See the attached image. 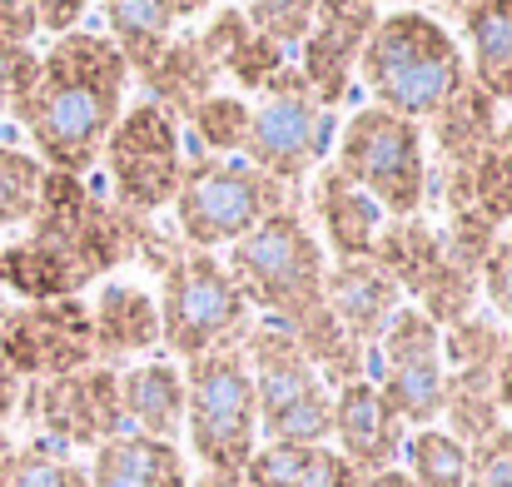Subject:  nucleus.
<instances>
[{"instance_id": "f257e3e1", "label": "nucleus", "mask_w": 512, "mask_h": 487, "mask_svg": "<svg viewBox=\"0 0 512 487\" xmlns=\"http://www.w3.org/2000/svg\"><path fill=\"white\" fill-rule=\"evenodd\" d=\"M130 65L125 55L90 30L55 35L40 55L35 85L15 100V120L30 130L40 160L60 174H85L100 160L115 120L125 115Z\"/></svg>"}, {"instance_id": "f03ea898", "label": "nucleus", "mask_w": 512, "mask_h": 487, "mask_svg": "<svg viewBox=\"0 0 512 487\" xmlns=\"http://www.w3.org/2000/svg\"><path fill=\"white\" fill-rule=\"evenodd\" d=\"M358 75H363L378 110L413 120V125L433 120L468 85V65H463L458 40L428 10L378 15L368 40H363Z\"/></svg>"}, {"instance_id": "7ed1b4c3", "label": "nucleus", "mask_w": 512, "mask_h": 487, "mask_svg": "<svg viewBox=\"0 0 512 487\" xmlns=\"http://www.w3.org/2000/svg\"><path fill=\"white\" fill-rule=\"evenodd\" d=\"M229 279L239 284L244 304L264 319L284 324L289 333L314 324L324 304V249L299 209H279L264 224H254L239 244H229Z\"/></svg>"}, {"instance_id": "20e7f679", "label": "nucleus", "mask_w": 512, "mask_h": 487, "mask_svg": "<svg viewBox=\"0 0 512 487\" xmlns=\"http://www.w3.org/2000/svg\"><path fill=\"white\" fill-rule=\"evenodd\" d=\"M244 363L254 383L259 433L269 443H329L334 433V388L304 358L299 338L264 319L244 333Z\"/></svg>"}, {"instance_id": "39448f33", "label": "nucleus", "mask_w": 512, "mask_h": 487, "mask_svg": "<svg viewBox=\"0 0 512 487\" xmlns=\"http://www.w3.org/2000/svg\"><path fill=\"white\" fill-rule=\"evenodd\" d=\"M184 433L204 473H244L259 448V408L244 343L184 363Z\"/></svg>"}, {"instance_id": "423d86ee", "label": "nucleus", "mask_w": 512, "mask_h": 487, "mask_svg": "<svg viewBox=\"0 0 512 487\" xmlns=\"http://www.w3.org/2000/svg\"><path fill=\"white\" fill-rule=\"evenodd\" d=\"M334 169L348 174L388 219H413L428 204V145L423 125L363 105L334 135Z\"/></svg>"}, {"instance_id": "0eeeda50", "label": "nucleus", "mask_w": 512, "mask_h": 487, "mask_svg": "<svg viewBox=\"0 0 512 487\" xmlns=\"http://www.w3.org/2000/svg\"><path fill=\"white\" fill-rule=\"evenodd\" d=\"M294 194L299 189L244 160H194L184 164V179L174 189V229L189 239V249L214 254L224 244H239L269 214L294 209Z\"/></svg>"}, {"instance_id": "6e6552de", "label": "nucleus", "mask_w": 512, "mask_h": 487, "mask_svg": "<svg viewBox=\"0 0 512 487\" xmlns=\"http://www.w3.org/2000/svg\"><path fill=\"white\" fill-rule=\"evenodd\" d=\"M160 348L170 358H204L214 348H234L249 333V304L229 269L204 249H179L160 274Z\"/></svg>"}, {"instance_id": "1a4fd4ad", "label": "nucleus", "mask_w": 512, "mask_h": 487, "mask_svg": "<svg viewBox=\"0 0 512 487\" xmlns=\"http://www.w3.org/2000/svg\"><path fill=\"white\" fill-rule=\"evenodd\" d=\"M383 403L403 418V428H433L443 418L448 368H443V328L428 324L413 304H403L388 328L368 343V373H363Z\"/></svg>"}, {"instance_id": "9d476101", "label": "nucleus", "mask_w": 512, "mask_h": 487, "mask_svg": "<svg viewBox=\"0 0 512 487\" xmlns=\"http://www.w3.org/2000/svg\"><path fill=\"white\" fill-rule=\"evenodd\" d=\"M105 169H110V189H115V209L150 219L155 209L174 204V189L184 179V155H179V125L150 100H135L110 140H105Z\"/></svg>"}, {"instance_id": "9b49d317", "label": "nucleus", "mask_w": 512, "mask_h": 487, "mask_svg": "<svg viewBox=\"0 0 512 487\" xmlns=\"http://www.w3.org/2000/svg\"><path fill=\"white\" fill-rule=\"evenodd\" d=\"M20 408L35 428V443H50L60 453L70 448H100L115 433H125L120 413V368L90 363L60 378H35L20 393Z\"/></svg>"}, {"instance_id": "f8f14e48", "label": "nucleus", "mask_w": 512, "mask_h": 487, "mask_svg": "<svg viewBox=\"0 0 512 487\" xmlns=\"http://www.w3.org/2000/svg\"><path fill=\"white\" fill-rule=\"evenodd\" d=\"M329 150H334V115L309 90L264 95V105L249 110L244 155L269 179H279L289 189H304V179L324 164Z\"/></svg>"}, {"instance_id": "ddd939ff", "label": "nucleus", "mask_w": 512, "mask_h": 487, "mask_svg": "<svg viewBox=\"0 0 512 487\" xmlns=\"http://www.w3.org/2000/svg\"><path fill=\"white\" fill-rule=\"evenodd\" d=\"M0 358L15 378H60L95 363V328L85 299L20 304L0 319Z\"/></svg>"}, {"instance_id": "4468645a", "label": "nucleus", "mask_w": 512, "mask_h": 487, "mask_svg": "<svg viewBox=\"0 0 512 487\" xmlns=\"http://www.w3.org/2000/svg\"><path fill=\"white\" fill-rule=\"evenodd\" d=\"M373 20H378V5H368V0H319L314 25L299 40V60L294 65H299L309 95L324 110L343 105L348 80H353V65L363 55V40H368Z\"/></svg>"}, {"instance_id": "2eb2a0df", "label": "nucleus", "mask_w": 512, "mask_h": 487, "mask_svg": "<svg viewBox=\"0 0 512 487\" xmlns=\"http://www.w3.org/2000/svg\"><path fill=\"white\" fill-rule=\"evenodd\" d=\"M339 443V458L358 473H383V468H398L403 458V443H408V428L403 418L383 403V393L368 383V378H353L334 388V433Z\"/></svg>"}, {"instance_id": "dca6fc26", "label": "nucleus", "mask_w": 512, "mask_h": 487, "mask_svg": "<svg viewBox=\"0 0 512 487\" xmlns=\"http://www.w3.org/2000/svg\"><path fill=\"white\" fill-rule=\"evenodd\" d=\"M324 304L343 324V333L368 348L388 328V319L403 309V289L373 259H348L324 274Z\"/></svg>"}, {"instance_id": "f3484780", "label": "nucleus", "mask_w": 512, "mask_h": 487, "mask_svg": "<svg viewBox=\"0 0 512 487\" xmlns=\"http://www.w3.org/2000/svg\"><path fill=\"white\" fill-rule=\"evenodd\" d=\"M433 150H438V160H443V174H428V184H463L468 174H473V164L478 155L493 145V135H498V105L468 80L433 120Z\"/></svg>"}, {"instance_id": "a211bd4d", "label": "nucleus", "mask_w": 512, "mask_h": 487, "mask_svg": "<svg viewBox=\"0 0 512 487\" xmlns=\"http://www.w3.org/2000/svg\"><path fill=\"white\" fill-rule=\"evenodd\" d=\"M314 214H319L324 239H329V249L339 254V264H348V259H373L378 234H383V224H388V214H383L348 174H339L334 164H324V169L314 174Z\"/></svg>"}, {"instance_id": "6ab92c4d", "label": "nucleus", "mask_w": 512, "mask_h": 487, "mask_svg": "<svg viewBox=\"0 0 512 487\" xmlns=\"http://www.w3.org/2000/svg\"><path fill=\"white\" fill-rule=\"evenodd\" d=\"M90 328H95V363H120V358H145L160 348V309L155 294L140 284H105L90 304Z\"/></svg>"}, {"instance_id": "aec40b11", "label": "nucleus", "mask_w": 512, "mask_h": 487, "mask_svg": "<svg viewBox=\"0 0 512 487\" xmlns=\"http://www.w3.org/2000/svg\"><path fill=\"white\" fill-rule=\"evenodd\" d=\"M120 413L130 433L174 443L184 433V373L170 358H145L120 368Z\"/></svg>"}, {"instance_id": "412c9836", "label": "nucleus", "mask_w": 512, "mask_h": 487, "mask_svg": "<svg viewBox=\"0 0 512 487\" xmlns=\"http://www.w3.org/2000/svg\"><path fill=\"white\" fill-rule=\"evenodd\" d=\"M85 473H90V487H189L179 443H160L130 428L100 443Z\"/></svg>"}, {"instance_id": "4be33fe9", "label": "nucleus", "mask_w": 512, "mask_h": 487, "mask_svg": "<svg viewBox=\"0 0 512 487\" xmlns=\"http://www.w3.org/2000/svg\"><path fill=\"white\" fill-rule=\"evenodd\" d=\"M239 478L244 487H358V473L329 443H259Z\"/></svg>"}, {"instance_id": "5701e85b", "label": "nucleus", "mask_w": 512, "mask_h": 487, "mask_svg": "<svg viewBox=\"0 0 512 487\" xmlns=\"http://www.w3.org/2000/svg\"><path fill=\"white\" fill-rule=\"evenodd\" d=\"M468 30V80L498 105L512 100V0H478L463 15Z\"/></svg>"}, {"instance_id": "b1692460", "label": "nucleus", "mask_w": 512, "mask_h": 487, "mask_svg": "<svg viewBox=\"0 0 512 487\" xmlns=\"http://www.w3.org/2000/svg\"><path fill=\"white\" fill-rule=\"evenodd\" d=\"M105 20H110V45L140 75L165 55L174 30L170 0H105Z\"/></svg>"}, {"instance_id": "393cba45", "label": "nucleus", "mask_w": 512, "mask_h": 487, "mask_svg": "<svg viewBox=\"0 0 512 487\" xmlns=\"http://www.w3.org/2000/svg\"><path fill=\"white\" fill-rule=\"evenodd\" d=\"M214 65L199 55V45L194 40H184V45H165V55L145 70V85H150V105H160L165 115L174 110H194L204 95H214Z\"/></svg>"}, {"instance_id": "a878e982", "label": "nucleus", "mask_w": 512, "mask_h": 487, "mask_svg": "<svg viewBox=\"0 0 512 487\" xmlns=\"http://www.w3.org/2000/svg\"><path fill=\"white\" fill-rule=\"evenodd\" d=\"M512 333L493 314H468L463 324L443 328V368L458 378H493L498 383V363L508 353Z\"/></svg>"}, {"instance_id": "bb28decb", "label": "nucleus", "mask_w": 512, "mask_h": 487, "mask_svg": "<svg viewBox=\"0 0 512 487\" xmlns=\"http://www.w3.org/2000/svg\"><path fill=\"white\" fill-rule=\"evenodd\" d=\"M403 473L413 487H463L468 483V448L448 433V428H413L403 443Z\"/></svg>"}, {"instance_id": "cd10ccee", "label": "nucleus", "mask_w": 512, "mask_h": 487, "mask_svg": "<svg viewBox=\"0 0 512 487\" xmlns=\"http://www.w3.org/2000/svg\"><path fill=\"white\" fill-rule=\"evenodd\" d=\"M249 100H239V95H204L184 120H189V130H194V140L209 150V160H229V155H239L244 150V140H249Z\"/></svg>"}, {"instance_id": "c85d7f7f", "label": "nucleus", "mask_w": 512, "mask_h": 487, "mask_svg": "<svg viewBox=\"0 0 512 487\" xmlns=\"http://www.w3.org/2000/svg\"><path fill=\"white\" fill-rule=\"evenodd\" d=\"M468 199H473V209H478L488 224L512 219V120L498 125L493 145L478 155L473 174H468Z\"/></svg>"}, {"instance_id": "c756f323", "label": "nucleus", "mask_w": 512, "mask_h": 487, "mask_svg": "<svg viewBox=\"0 0 512 487\" xmlns=\"http://www.w3.org/2000/svg\"><path fill=\"white\" fill-rule=\"evenodd\" d=\"M0 487H90V473L50 443H25L5 453Z\"/></svg>"}, {"instance_id": "7c9ffc66", "label": "nucleus", "mask_w": 512, "mask_h": 487, "mask_svg": "<svg viewBox=\"0 0 512 487\" xmlns=\"http://www.w3.org/2000/svg\"><path fill=\"white\" fill-rule=\"evenodd\" d=\"M40 179H45V164L35 160V155H25L15 145H0V229L35 219Z\"/></svg>"}, {"instance_id": "2f4dec72", "label": "nucleus", "mask_w": 512, "mask_h": 487, "mask_svg": "<svg viewBox=\"0 0 512 487\" xmlns=\"http://www.w3.org/2000/svg\"><path fill=\"white\" fill-rule=\"evenodd\" d=\"M314 10H319V0H249L244 5V20H249L254 35L274 40L279 50H294L309 35Z\"/></svg>"}, {"instance_id": "473e14b6", "label": "nucleus", "mask_w": 512, "mask_h": 487, "mask_svg": "<svg viewBox=\"0 0 512 487\" xmlns=\"http://www.w3.org/2000/svg\"><path fill=\"white\" fill-rule=\"evenodd\" d=\"M284 65H289V50H279L274 40H264V35H254V30H249V40L229 55V65H224V70H229L244 90H264Z\"/></svg>"}, {"instance_id": "72a5a7b5", "label": "nucleus", "mask_w": 512, "mask_h": 487, "mask_svg": "<svg viewBox=\"0 0 512 487\" xmlns=\"http://www.w3.org/2000/svg\"><path fill=\"white\" fill-rule=\"evenodd\" d=\"M463 487H512V428L503 423L478 448H468V483Z\"/></svg>"}, {"instance_id": "f704fd0d", "label": "nucleus", "mask_w": 512, "mask_h": 487, "mask_svg": "<svg viewBox=\"0 0 512 487\" xmlns=\"http://www.w3.org/2000/svg\"><path fill=\"white\" fill-rule=\"evenodd\" d=\"M478 294L488 299L493 319L498 324H512V239H498L483 274H478Z\"/></svg>"}, {"instance_id": "c9c22d12", "label": "nucleus", "mask_w": 512, "mask_h": 487, "mask_svg": "<svg viewBox=\"0 0 512 487\" xmlns=\"http://www.w3.org/2000/svg\"><path fill=\"white\" fill-rule=\"evenodd\" d=\"M20 5L35 15V25H40V30L70 35V30L80 25V15H85V5H90V0H20Z\"/></svg>"}, {"instance_id": "e433bc0d", "label": "nucleus", "mask_w": 512, "mask_h": 487, "mask_svg": "<svg viewBox=\"0 0 512 487\" xmlns=\"http://www.w3.org/2000/svg\"><path fill=\"white\" fill-rule=\"evenodd\" d=\"M15 408H20V378H15L10 363L0 358V428L15 418Z\"/></svg>"}, {"instance_id": "4c0bfd02", "label": "nucleus", "mask_w": 512, "mask_h": 487, "mask_svg": "<svg viewBox=\"0 0 512 487\" xmlns=\"http://www.w3.org/2000/svg\"><path fill=\"white\" fill-rule=\"evenodd\" d=\"M498 408L512 418V343H508V353H503V363H498Z\"/></svg>"}, {"instance_id": "58836bf2", "label": "nucleus", "mask_w": 512, "mask_h": 487, "mask_svg": "<svg viewBox=\"0 0 512 487\" xmlns=\"http://www.w3.org/2000/svg\"><path fill=\"white\" fill-rule=\"evenodd\" d=\"M358 487H413V478H408L403 468H383V473H368V478H358Z\"/></svg>"}, {"instance_id": "ea45409f", "label": "nucleus", "mask_w": 512, "mask_h": 487, "mask_svg": "<svg viewBox=\"0 0 512 487\" xmlns=\"http://www.w3.org/2000/svg\"><path fill=\"white\" fill-rule=\"evenodd\" d=\"M189 487H244L239 473H199V478H189Z\"/></svg>"}, {"instance_id": "a19ab883", "label": "nucleus", "mask_w": 512, "mask_h": 487, "mask_svg": "<svg viewBox=\"0 0 512 487\" xmlns=\"http://www.w3.org/2000/svg\"><path fill=\"white\" fill-rule=\"evenodd\" d=\"M204 5H209V0H170L174 20H179V15H199V10H204Z\"/></svg>"}, {"instance_id": "79ce46f5", "label": "nucleus", "mask_w": 512, "mask_h": 487, "mask_svg": "<svg viewBox=\"0 0 512 487\" xmlns=\"http://www.w3.org/2000/svg\"><path fill=\"white\" fill-rule=\"evenodd\" d=\"M473 5H478V0H448V10H458V15H468Z\"/></svg>"}, {"instance_id": "37998d69", "label": "nucleus", "mask_w": 512, "mask_h": 487, "mask_svg": "<svg viewBox=\"0 0 512 487\" xmlns=\"http://www.w3.org/2000/svg\"><path fill=\"white\" fill-rule=\"evenodd\" d=\"M10 448H15V443H10V438L0 433V463H5V453H10Z\"/></svg>"}, {"instance_id": "c03bdc74", "label": "nucleus", "mask_w": 512, "mask_h": 487, "mask_svg": "<svg viewBox=\"0 0 512 487\" xmlns=\"http://www.w3.org/2000/svg\"><path fill=\"white\" fill-rule=\"evenodd\" d=\"M5 314H10V304H5V289H0V319H5Z\"/></svg>"}, {"instance_id": "a18cd8bd", "label": "nucleus", "mask_w": 512, "mask_h": 487, "mask_svg": "<svg viewBox=\"0 0 512 487\" xmlns=\"http://www.w3.org/2000/svg\"><path fill=\"white\" fill-rule=\"evenodd\" d=\"M368 5H383V0H368Z\"/></svg>"}]
</instances>
